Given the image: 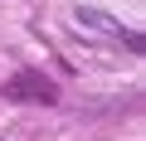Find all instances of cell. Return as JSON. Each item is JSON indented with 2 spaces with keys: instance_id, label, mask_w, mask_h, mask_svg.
I'll return each mask as SVG.
<instances>
[{
  "instance_id": "cell-1",
  "label": "cell",
  "mask_w": 146,
  "mask_h": 141,
  "mask_svg": "<svg viewBox=\"0 0 146 141\" xmlns=\"http://www.w3.org/2000/svg\"><path fill=\"white\" fill-rule=\"evenodd\" d=\"M73 24H78V29H93V34H107V39H122L127 49H141V34L127 29L122 20H112V15L98 10V5H78V10H73Z\"/></svg>"
},
{
  "instance_id": "cell-2",
  "label": "cell",
  "mask_w": 146,
  "mask_h": 141,
  "mask_svg": "<svg viewBox=\"0 0 146 141\" xmlns=\"http://www.w3.org/2000/svg\"><path fill=\"white\" fill-rule=\"evenodd\" d=\"M5 97H15V102H54L58 93H54V83L44 73H15L10 88H5Z\"/></svg>"
}]
</instances>
